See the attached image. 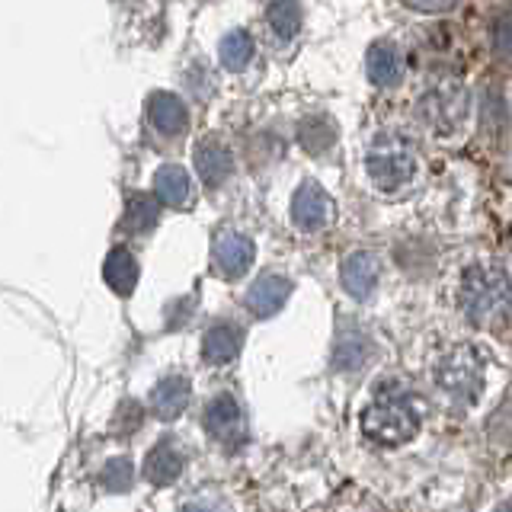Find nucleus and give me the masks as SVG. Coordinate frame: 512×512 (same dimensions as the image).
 Returning a JSON list of instances; mask_svg holds the SVG:
<instances>
[{"mask_svg": "<svg viewBox=\"0 0 512 512\" xmlns=\"http://www.w3.org/2000/svg\"><path fill=\"white\" fill-rule=\"evenodd\" d=\"M420 116L436 135H458L471 116V93L461 84H439L420 100Z\"/></svg>", "mask_w": 512, "mask_h": 512, "instance_id": "obj_5", "label": "nucleus"}, {"mask_svg": "<svg viewBox=\"0 0 512 512\" xmlns=\"http://www.w3.org/2000/svg\"><path fill=\"white\" fill-rule=\"evenodd\" d=\"M288 295H292V279L279 276V272H263V276L250 285L247 308L256 317H272V314H279L285 308Z\"/></svg>", "mask_w": 512, "mask_h": 512, "instance_id": "obj_11", "label": "nucleus"}, {"mask_svg": "<svg viewBox=\"0 0 512 512\" xmlns=\"http://www.w3.org/2000/svg\"><path fill=\"white\" fill-rule=\"evenodd\" d=\"M365 71L375 87H394L404 77V55H400V48L391 39H381L368 48Z\"/></svg>", "mask_w": 512, "mask_h": 512, "instance_id": "obj_14", "label": "nucleus"}, {"mask_svg": "<svg viewBox=\"0 0 512 512\" xmlns=\"http://www.w3.org/2000/svg\"><path fill=\"white\" fill-rule=\"evenodd\" d=\"M135 484V468L128 458H109L100 471V487L106 493H125Z\"/></svg>", "mask_w": 512, "mask_h": 512, "instance_id": "obj_23", "label": "nucleus"}, {"mask_svg": "<svg viewBox=\"0 0 512 512\" xmlns=\"http://www.w3.org/2000/svg\"><path fill=\"white\" fill-rule=\"evenodd\" d=\"M154 196L170 205V208H180L189 202L192 196V183H189V173L183 167H176V164H167V167H160L154 173Z\"/></svg>", "mask_w": 512, "mask_h": 512, "instance_id": "obj_19", "label": "nucleus"}, {"mask_svg": "<svg viewBox=\"0 0 512 512\" xmlns=\"http://www.w3.org/2000/svg\"><path fill=\"white\" fill-rule=\"evenodd\" d=\"M340 279L352 298L368 301L375 295L378 279H381V260L372 250H352L340 266Z\"/></svg>", "mask_w": 512, "mask_h": 512, "instance_id": "obj_8", "label": "nucleus"}, {"mask_svg": "<svg viewBox=\"0 0 512 512\" xmlns=\"http://www.w3.org/2000/svg\"><path fill=\"white\" fill-rule=\"evenodd\" d=\"M196 170L205 186H221L234 173V157L218 138H205L196 148Z\"/></svg>", "mask_w": 512, "mask_h": 512, "instance_id": "obj_17", "label": "nucleus"}, {"mask_svg": "<svg viewBox=\"0 0 512 512\" xmlns=\"http://www.w3.org/2000/svg\"><path fill=\"white\" fill-rule=\"evenodd\" d=\"M461 311L480 327H493L509 314V279L500 266L474 263L461 276Z\"/></svg>", "mask_w": 512, "mask_h": 512, "instance_id": "obj_2", "label": "nucleus"}, {"mask_svg": "<svg viewBox=\"0 0 512 512\" xmlns=\"http://www.w3.org/2000/svg\"><path fill=\"white\" fill-rule=\"evenodd\" d=\"M333 141H336V128L327 119H311V122L301 125V144H304V151L324 154V151H330Z\"/></svg>", "mask_w": 512, "mask_h": 512, "instance_id": "obj_24", "label": "nucleus"}, {"mask_svg": "<svg viewBox=\"0 0 512 512\" xmlns=\"http://www.w3.org/2000/svg\"><path fill=\"white\" fill-rule=\"evenodd\" d=\"M365 173L381 192H394L416 176L413 144L397 132H381L365 154Z\"/></svg>", "mask_w": 512, "mask_h": 512, "instance_id": "obj_4", "label": "nucleus"}, {"mask_svg": "<svg viewBox=\"0 0 512 512\" xmlns=\"http://www.w3.org/2000/svg\"><path fill=\"white\" fill-rule=\"evenodd\" d=\"M484 356L474 346H452L445 349L442 356L432 365V378L442 388V394H448L455 404L471 407L474 400L484 394Z\"/></svg>", "mask_w": 512, "mask_h": 512, "instance_id": "obj_3", "label": "nucleus"}, {"mask_svg": "<svg viewBox=\"0 0 512 512\" xmlns=\"http://www.w3.org/2000/svg\"><path fill=\"white\" fill-rule=\"evenodd\" d=\"M375 356V340L359 327H343L333 343V368L340 372H356Z\"/></svg>", "mask_w": 512, "mask_h": 512, "instance_id": "obj_13", "label": "nucleus"}, {"mask_svg": "<svg viewBox=\"0 0 512 512\" xmlns=\"http://www.w3.org/2000/svg\"><path fill=\"white\" fill-rule=\"evenodd\" d=\"M362 432L375 445H404L420 432V407L407 391L381 388L372 404L362 410Z\"/></svg>", "mask_w": 512, "mask_h": 512, "instance_id": "obj_1", "label": "nucleus"}, {"mask_svg": "<svg viewBox=\"0 0 512 512\" xmlns=\"http://www.w3.org/2000/svg\"><path fill=\"white\" fill-rule=\"evenodd\" d=\"M410 10H423V13H445L452 10L458 0H404Z\"/></svg>", "mask_w": 512, "mask_h": 512, "instance_id": "obj_26", "label": "nucleus"}, {"mask_svg": "<svg viewBox=\"0 0 512 512\" xmlns=\"http://www.w3.org/2000/svg\"><path fill=\"white\" fill-rule=\"evenodd\" d=\"M333 199L327 196V189L314 183V180H304L298 189H295V196H292V221H295V228L301 231H320V228H327L330 218H333Z\"/></svg>", "mask_w": 512, "mask_h": 512, "instance_id": "obj_7", "label": "nucleus"}, {"mask_svg": "<svg viewBox=\"0 0 512 512\" xmlns=\"http://www.w3.org/2000/svg\"><path fill=\"white\" fill-rule=\"evenodd\" d=\"M160 221V208H157V199L154 196H144V192H135L132 199H128V212H125V224L138 234H148L154 224Z\"/></svg>", "mask_w": 512, "mask_h": 512, "instance_id": "obj_22", "label": "nucleus"}, {"mask_svg": "<svg viewBox=\"0 0 512 512\" xmlns=\"http://www.w3.org/2000/svg\"><path fill=\"white\" fill-rule=\"evenodd\" d=\"M240 346H244V327L231 324V320H215L202 336V356L208 365H228L237 359Z\"/></svg>", "mask_w": 512, "mask_h": 512, "instance_id": "obj_12", "label": "nucleus"}, {"mask_svg": "<svg viewBox=\"0 0 512 512\" xmlns=\"http://www.w3.org/2000/svg\"><path fill=\"white\" fill-rule=\"evenodd\" d=\"M189 394H192V384L183 375H167L154 384L151 391V410L157 413V420H176L186 404H189Z\"/></svg>", "mask_w": 512, "mask_h": 512, "instance_id": "obj_16", "label": "nucleus"}, {"mask_svg": "<svg viewBox=\"0 0 512 512\" xmlns=\"http://www.w3.org/2000/svg\"><path fill=\"white\" fill-rule=\"evenodd\" d=\"M253 55H256L253 36H250V32H244V29L228 32V36H224L221 45H218V58H221V64L228 71H244L247 64L253 61Z\"/></svg>", "mask_w": 512, "mask_h": 512, "instance_id": "obj_20", "label": "nucleus"}, {"mask_svg": "<svg viewBox=\"0 0 512 512\" xmlns=\"http://www.w3.org/2000/svg\"><path fill=\"white\" fill-rule=\"evenodd\" d=\"M183 468H186V455L170 436L164 442H157L148 452V461H144V474H148V480L157 487L173 484V480L183 474Z\"/></svg>", "mask_w": 512, "mask_h": 512, "instance_id": "obj_15", "label": "nucleus"}, {"mask_svg": "<svg viewBox=\"0 0 512 512\" xmlns=\"http://www.w3.org/2000/svg\"><path fill=\"white\" fill-rule=\"evenodd\" d=\"M148 125L154 128L157 135L176 138V135H183L189 128V109L176 93L157 90V93H151V100H148Z\"/></svg>", "mask_w": 512, "mask_h": 512, "instance_id": "obj_9", "label": "nucleus"}, {"mask_svg": "<svg viewBox=\"0 0 512 512\" xmlns=\"http://www.w3.org/2000/svg\"><path fill=\"white\" fill-rule=\"evenodd\" d=\"M493 39H496V52H500V58H509V13L506 10L496 16Z\"/></svg>", "mask_w": 512, "mask_h": 512, "instance_id": "obj_25", "label": "nucleus"}, {"mask_svg": "<svg viewBox=\"0 0 512 512\" xmlns=\"http://www.w3.org/2000/svg\"><path fill=\"white\" fill-rule=\"evenodd\" d=\"M138 276H141L138 260H135V253L128 250V247H112V250L106 253L103 279H106V285H109L119 298H128V295L135 292Z\"/></svg>", "mask_w": 512, "mask_h": 512, "instance_id": "obj_18", "label": "nucleus"}, {"mask_svg": "<svg viewBox=\"0 0 512 512\" xmlns=\"http://www.w3.org/2000/svg\"><path fill=\"white\" fill-rule=\"evenodd\" d=\"M266 20H269V29L276 32L282 42H292L298 36V29H301L304 13H301L298 0H272Z\"/></svg>", "mask_w": 512, "mask_h": 512, "instance_id": "obj_21", "label": "nucleus"}, {"mask_svg": "<svg viewBox=\"0 0 512 512\" xmlns=\"http://www.w3.org/2000/svg\"><path fill=\"white\" fill-rule=\"evenodd\" d=\"M253 240L247 234L237 231H224L215 240V269L221 272L224 279H240L244 272L253 266Z\"/></svg>", "mask_w": 512, "mask_h": 512, "instance_id": "obj_10", "label": "nucleus"}, {"mask_svg": "<svg viewBox=\"0 0 512 512\" xmlns=\"http://www.w3.org/2000/svg\"><path fill=\"white\" fill-rule=\"evenodd\" d=\"M205 432L221 445H240L247 439V420L244 410H240L237 397L221 391L205 404V416H202Z\"/></svg>", "mask_w": 512, "mask_h": 512, "instance_id": "obj_6", "label": "nucleus"}]
</instances>
